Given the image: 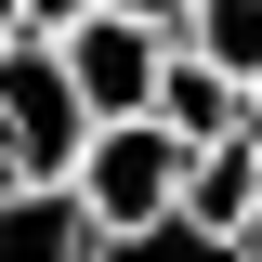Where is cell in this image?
Wrapping results in <instances>:
<instances>
[{
  "label": "cell",
  "mask_w": 262,
  "mask_h": 262,
  "mask_svg": "<svg viewBox=\"0 0 262 262\" xmlns=\"http://www.w3.org/2000/svg\"><path fill=\"white\" fill-rule=\"evenodd\" d=\"M66 184L92 196L105 249H131V236H144L170 196H184V131H170L158 105H131V118H92V131H79V158H66Z\"/></svg>",
  "instance_id": "6da1fadb"
},
{
  "label": "cell",
  "mask_w": 262,
  "mask_h": 262,
  "mask_svg": "<svg viewBox=\"0 0 262 262\" xmlns=\"http://www.w3.org/2000/svg\"><path fill=\"white\" fill-rule=\"evenodd\" d=\"M79 131H92V105H79L66 53L39 27H13V39H0V170H66Z\"/></svg>",
  "instance_id": "7a4b0ae2"
},
{
  "label": "cell",
  "mask_w": 262,
  "mask_h": 262,
  "mask_svg": "<svg viewBox=\"0 0 262 262\" xmlns=\"http://www.w3.org/2000/svg\"><path fill=\"white\" fill-rule=\"evenodd\" d=\"M53 53H66V79H79L92 118H131L158 92V66H170V27L158 13H118V0H79V27H53Z\"/></svg>",
  "instance_id": "3957f363"
},
{
  "label": "cell",
  "mask_w": 262,
  "mask_h": 262,
  "mask_svg": "<svg viewBox=\"0 0 262 262\" xmlns=\"http://www.w3.org/2000/svg\"><path fill=\"white\" fill-rule=\"evenodd\" d=\"M79 249H105L92 196L66 170H0V262H79Z\"/></svg>",
  "instance_id": "277c9868"
},
{
  "label": "cell",
  "mask_w": 262,
  "mask_h": 262,
  "mask_svg": "<svg viewBox=\"0 0 262 262\" xmlns=\"http://www.w3.org/2000/svg\"><path fill=\"white\" fill-rule=\"evenodd\" d=\"M158 105L170 131H184V144H223V131H249V79H236V66H210V53H184V39H170V66H158Z\"/></svg>",
  "instance_id": "5b68a950"
},
{
  "label": "cell",
  "mask_w": 262,
  "mask_h": 262,
  "mask_svg": "<svg viewBox=\"0 0 262 262\" xmlns=\"http://www.w3.org/2000/svg\"><path fill=\"white\" fill-rule=\"evenodd\" d=\"M170 39H184V53H210V66H236V79H262V0H184V13H170Z\"/></svg>",
  "instance_id": "8992f818"
},
{
  "label": "cell",
  "mask_w": 262,
  "mask_h": 262,
  "mask_svg": "<svg viewBox=\"0 0 262 262\" xmlns=\"http://www.w3.org/2000/svg\"><path fill=\"white\" fill-rule=\"evenodd\" d=\"M223 249H262V184H249V210H236V236H223Z\"/></svg>",
  "instance_id": "52a82bcc"
},
{
  "label": "cell",
  "mask_w": 262,
  "mask_h": 262,
  "mask_svg": "<svg viewBox=\"0 0 262 262\" xmlns=\"http://www.w3.org/2000/svg\"><path fill=\"white\" fill-rule=\"evenodd\" d=\"M118 13H158V27H170V13H184V0H118Z\"/></svg>",
  "instance_id": "ba28073f"
},
{
  "label": "cell",
  "mask_w": 262,
  "mask_h": 262,
  "mask_svg": "<svg viewBox=\"0 0 262 262\" xmlns=\"http://www.w3.org/2000/svg\"><path fill=\"white\" fill-rule=\"evenodd\" d=\"M249 144H262V79H249Z\"/></svg>",
  "instance_id": "9c48e42d"
},
{
  "label": "cell",
  "mask_w": 262,
  "mask_h": 262,
  "mask_svg": "<svg viewBox=\"0 0 262 262\" xmlns=\"http://www.w3.org/2000/svg\"><path fill=\"white\" fill-rule=\"evenodd\" d=\"M0 39H13V0H0Z\"/></svg>",
  "instance_id": "30bf717a"
}]
</instances>
